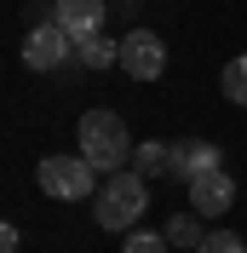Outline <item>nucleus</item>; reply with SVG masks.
Listing matches in <instances>:
<instances>
[{
	"mask_svg": "<svg viewBox=\"0 0 247 253\" xmlns=\"http://www.w3.org/2000/svg\"><path fill=\"white\" fill-rule=\"evenodd\" d=\"M196 253H247V242L242 236H230V230H213V236H201V248Z\"/></svg>",
	"mask_w": 247,
	"mask_h": 253,
	"instance_id": "nucleus-14",
	"label": "nucleus"
},
{
	"mask_svg": "<svg viewBox=\"0 0 247 253\" xmlns=\"http://www.w3.org/2000/svg\"><path fill=\"white\" fill-rule=\"evenodd\" d=\"M63 58H75V41H69V29H63L58 17H46V23H35L29 35H23V63L29 69H58Z\"/></svg>",
	"mask_w": 247,
	"mask_h": 253,
	"instance_id": "nucleus-4",
	"label": "nucleus"
},
{
	"mask_svg": "<svg viewBox=\"0 0 247 253\" xmlns=\"http://www.w3.org/2000/svg\"><path fill=\"white\" fill-rule=\"evenodd\" d=\"M218 86H224V98H230V104H247V52L224 63V75H218Z\"/></svg>",
	"mask_w": 247,
	"mask_h": 253,
	"instance_id": "nucleus-11",
	"label": "nucleus"
},
{
	"mask_svg": "<svg viewBox=\"0 0 247 253\" xmlns=\"http://www.w3.org/2000/svg\"><path fill=\"white\" fill-rule=\"evenodd\" d=\"M172 242H167V230H126V242H121V253H167Z\"/></svg>",
	"mask_w": 247,
	"mask_h": 253,
	"instance_id": "nucleus-12",
	"label": "nucleus"
},
{
	"mask_svg": "<svg viewBox=\"0 0 247 253\" xmlns=\"http://www.w3.org/2000/svg\"><path fill=\"white\" fill-rule=\"evenodd\" d=\"M144 184H150V178H144L138 167H132V173H126V167L109 173V184L92 196V219L104 224V230H132V224L144 219V207H150V190Z\"/></svg>",
	"mask_w": 247,
	"mask_h": 253,
	"instance_id": "nucleus-1",
	"label": "nucleus"
},
{
	"mask_svg": "<svg viewBox=\"0 0 247 253\" xmlns=\"http://www.w3.org/2000/svg\"><path fill=\"white\" fill-rule=\"evenodd\" d=\"M81 63L86 69H109V63H121V41H104V35H92V41H81Z\"/></svg>",
	"mask_w": 247,
	"mask_h": 253,
	"instance_id": "nucleus-9",
	"label": "nucleus"
},
{
	"mask_svg": "<svg viewBox=\"0 0 247 253\" xmlns=\"http://www.w3.org/2000/svg\"><path fill=\"white\" fill-rule=\"evenodd\" d=\"M17 242H23V236H17V224H6V230H0V253H17Z\"/></svg>",
	"mask_w": 247,
	"mask_h": 253,
	"instance_id": "nucleus-15",
	"label": "nucleus"
},
{
	"mask_svg": "<svg viewBox=\"0 0 247 253\" xmlns=\"http://www.w3.org/2000/svg\"><path fill=\"white\" fill-rule=\"evenodd\" d=\"M213 167H224V161H218V144H207V138H184V144H172V173L196 178V173H213Z\"/></svg>",
	"mask_w": 247,
	"mask_h": 253,
	"instance_id": "nucleus-8",
	"label": "nucleus"
},
{
	"mask_svg": "<svg viewBox=\"0 0 247 253\" xmlns=\"http://www.w3.org/2000/svg\"><path fill=\"white\" fill-rule=\"evenodd\" d=\"M52 17H58L63 29H69V41H92L98 29H104V0H58L52 6Z\"/></svg>",
	"mask_w": 247,
	"mask_h": 253,
	"instance_id": "nucleus-7",
	"label": "nucleus"
},
{
	"mask_svg": "<svg viewBox=\"0 0 247 253\" xmlns=\"http://www.w3.org/2000/svg\"><path fill=\"white\" fill-rule=\"evenodd\" d=\"M167 242H172V248H201L196 219H167Z\"/></svg>",
	"mask_w": 247,
	"mask_h": 253,
	"instance_id": "nucleus-13",
	"label": "nucleus"
},
{
	"mask_svg": "<svg viewBox=\"0 0 247 253\" xmlns=\"http://www.w3.org/2000/svg\"><path fill=\"white\" fill-rule=\"evenodd\" d=\"M41 190L52 202H81V196H98V167L86 156H46L41 161Z\"/></svg>",
	"mask_w": 247,
	"mask_h": 253,
	"instance_id": "nucleus-3",
	"label": "nucleus"
},
{
	"mask_svg": "<svg viewBox=\"0 0 247 253\" xmlns=\"http://www.w3.org/2000/svg\"><path fill=\"white\" fill-rule=\"evenodd\" d=\"M132 167H138L144 178L172 173V150H167V144H138V150H132Z\"/></svg>",
	"mask_w": 247,
	"mask_h": 253,
	"instance_id": "nucleus-10",
	"label": "nucleus"
},
{
	"mask_svg": "<svg viewBox=\"0 0 247 253\" xmlns=\"http://www.w3.org/2000/svg\"><path fill=\"white\" fill-rule=\"evenodd\" d=\"M126 150H132V138H126V121L115 110H86L81 115V156L92 161L98 173H121Z\"/></svg>",
	"mask_w": 247,
	"mask_h": 253,
	"instance_id": "nucleus-2",
	"label": "nucleus"
},
{
	"mask_svg": "<svg viewBox=\"0 0 247 253\" xmlns=\"http://www.w3.org/2000/svg\"><path fill=\"white\" fill-rule=\"evenodd\" d=\"M121 69L132 81H161V69H167V46H161V35L155 29H132L121 41Z\"/></svg>",
	"mask_w": 247,
	"mask_h": 253,
	"instance_id": "nucleus-5",
	"label": "nucleus"
},
{
	"mask_svg": "<svg viewBox=\"0 0 247 253\" xmlns=\"http://www.w3.org/2000/svg\"><path fill=\"white\" fill-rule=\"evenodd\" d=\"M184 184H190V207H196L201 219H218V213H230V202H236V178L224 173V167L196 173V178H184Z\"/></svg>",
	"mask_w": 247,
	"mask_h": 253,
	"instance_id": "nucleus-6",
	"label": "nucleus"
}]
</instances>
